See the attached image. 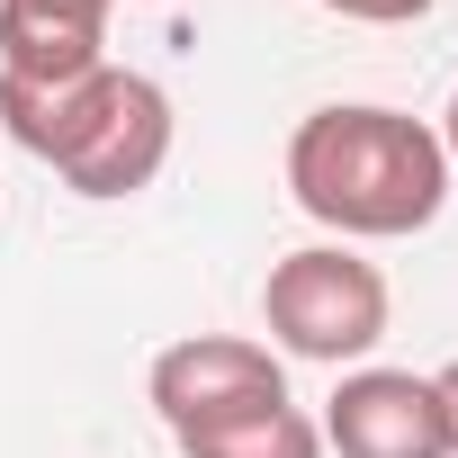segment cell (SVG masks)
I'll use <instances>...</instances> for the list:
<instances>
[{"instance_id": "4", "label": "cell", "mask_w": 458, "mask_h": 458, "mask_svg": "<svg viewBox=\"0 0 458 458\" xmlns=\"http://www.w3.org/2000/svg\"><path fill=\"white\" fill-rule=\"evenodd\" d=\"M144 395H153L162 431H189V422H216V413H234V404L288 395V360L270 342H252V333H189V342L153 351Z\"/></svg>"}, {"instance_id": "10", "label": "cell", "mask_w": 458, "mask_h": 458, "mask_svg": "<svg viewBox=\"0 0 458 458\" xmlns=\"http://www.w3.org/2000/svg\"><path fill=\"white\" fill-rule=\"evenodd\" d=\"M431 135H440V153H449V180H458V90H449V108H440V126H431Z\"/></svg>"}, {"instance_id": "5", "label": "cell", "mask_w": 458, "mask_h": 458, "mask_svg": "<svg viewBox=\"0 0 458 458\" xmlns=\"http://www.w3.org/2000/svg\"><path fill=\"white\" fill-rule=\"evenodd\" d=\"M324 449L342 458H449V422L431 377L413 369H342L324 395Z\"/></svg>"}, {"instance_id": "8", "label": "cell", "mask_w": 458, "mask_h": 458, "mask_svg": "<svg viewBox=\"0 0 458 458\" xmlns=\"http://www.w3.org/2000/svg\"><path fill=\"white\" fill-rule=\"evenodd\" d=\"M315 10L360 19V28H413V19H431V0H315Z\"/></svg>"}, {"instance_id": "3", "label": "cell", "mask_w": 458, "mask_h": 458, "mask_svg": "<svg viewBox=\"0 0 458 458\" xmlns=\"http://www.w3.org/2000/svg\"><path fill=\"white\" fill-rule=\"evenodd\" d=\"M386 270L360 261L351 243H306L288 261H270L261 279V333L279 360H315V369H369V351L386 342Z\"/></svg>"}, {"instance_id": "1", "label": "cell", "mask_w": 458, "mask_h": 458, "mask_svg": "<svg viewBox=\"0 0 458 458\" xmlns=\"http://www.w3.org/2000/svg\"><path fill=\"white\" fill-rule=\"evenodd\" d=\"M288 198L324 225L333 243H404L449 207V153L431 117L377 108V99H333L297 117L288 135Z\"/></svg>"}, {"instance_id": "7", "label": "cell", "mask_w": 458, "mask_h": 458, "mask_svg": "<svg viewBox=\"0 0 458 458\" xmlns=\"http://www.w3.org/2000/svg\"><path fill=\"white\" fill-rule=\"evenodd\" d=\"M180 458H324V431L297 395H270V404H234L216 422H189L171 431Z\"/></svg>"}, {"instance_id": "2", "label": "cell", "mask_w": 458, "mask_h": 458, "mask_svg": "<svg viewBox=\"0 0 458 458\" xmlns=\"http://www.w3.org/2000/svg\"><path fill=\"white\" fill-rule=\"evenodd\" d=\"M0 126H10L19 153H37L72 198H135L162 180L171 162V90L153 72H126V64H99L64 90H28V81H0Z\"/></svg>"}, {"instance_id": "6", "label": "cell", "mask_w": 458, "mask_h": 458, "mask_svg": "<svg viewBox=\"0 0 458 458\" xmlns=\"http://www.w3.org/2000/svg\"><path fill=\"white\" fill-rule=\"evenodd\" d=\"M117 0H0V81L64 90L108 64Z\"/></svg>"}, {"instance_id": "9", "label": "cell", "mask_w": 458, "mask_h": 458, "mask_svg": "<svg viewBox=\"0 0 458 458\" xmlns=\"http://www.w3.org/2000/svg\"><path fill=\"white\" fill-rule=\"evenodd\" d=\"M431 395H440V422H449V458H458V360L431 377Z\"/></svg>"}]
</instances>
